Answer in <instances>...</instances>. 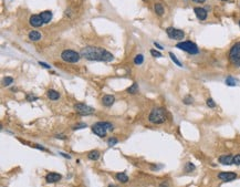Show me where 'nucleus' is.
I'll return each instance as SVG.
<instances>
[{
    "instance_id": "nucleus-8",
    "label": "nucleus",
    "mask_w": 240,
    "mask_h": 187,
    "mask_svg": "<svg viewBox=\"0 0 240 187\" xmlns=\"http://www.w3.org/2000/svg\"><path fill=\"white\" fill-rule=\"evenodd\" d=\"M92 132L94 133L95 135H97V136L100 137H105L106 134H107V130L101 124V122H97V123H95V124L92 125Z\"/></svg>"
},
{
    "instance_id": "nucleus-7",
    "label": "nucleus",
    "mask_w": 240,
    "mask_h": 187,
    "mask_svg": "<svg viewBox=\"0 0 240 187\" xmlns=\"http://www.w3.org/2000/svg\"><path fill=\"white\" fill-rule=\"evenodd\" d=\"M74 110L78 114L80 115H91L94 113V109L91 106L83 104V103H78L74 105Z\"/></svg>"
},
{
    "instance_id": "nucleus-23",
    "label": "nucleus",
    "mask_w": 240,
    "mask_h": 187,
    "mask_svg": "<svg viewBox=\"0 0 240 187\" xmlns=\"http://www.w3.org/2000/svg\"><path fill=\"white\" fill-rule=\"evenodd\" d=\"M169 56H170V59L173 60V62L175 63L176 66H183V64H181V62H180V61L178 60V59H177V56H176L175 54L173 53V52H169Z\"/></svg>"
},
{
    "instance_id": "nucleus-28",
    "label": "nucleus",
    "mask_w": 240,
    "mask_h": 187,
    "mask_svg": "<svg viewBox=\"0 0 240 187\" xmlns=\"http://www.w3.org/2000/svg\"><path fill=\"white\" fill-rule=\"evenodd\" d=\"M12 82H13V79L11 78V76H6L5 80H4V84H5L6 86L10 85V84H12Z\"/></svg>"
},
{
    "instance_id": "nucleus-36",
    "label": "nucleus",
    "mask_w": 240,
    "mask_h": 187,
    "mask_svg": "<svg viewBox=\"0 0 240 187\" xmlns=\"http://www.w3.org/2000/svg\"><path fill=\"white\" fill-rule=\"evenodd\" d=\"M194 2H196V4H204L206 0H193Z\"/></svg>"
},
{
    "instance_id": "nucleus-32",
    "label": "nucleus",
    "mask_w": 240,
    "mask_h": 187,
    "mask_svg": "<svg viewBox=\"0 0 240 187\" xmlns=\"http://www.w3.org/2000/svg\"><path fill=\"white\" fill-rule=\"evenodd\" d=\"M84 127H86V124H84V123H81V124H78V125L73 126V131L80 130V128H84Z\"/></svg>"
},
{
    "instance_id": "nucleus-42",
    "label": "nucleus",
    "mask_w": 240,
    "mask_h": 187,
    "mask_svg": "<svg viewBox=\"0 0 240 187\" xmlns=\"http://www.w3.org/2000/svg\"><path fill=\"white\" fill-rule=\"evenodd\" d=\"M239 25H240V20H239Z\"/></svg>"
},
{
    "instance_id": "nucleus-40",
    "label": "nucleus",
    "mask_w": 240,
    "mask_h": 187,
    "mask_svg": "<svg viewBox=\"0 0 240 187\" xmlns=\"http://www.w3.org/2000/svg\"><path fill=\"white\" fill-rule=\"evenodd\" d=\"M109 187H119V186H116V185H113V184H111V185H109Z\"/></svg>"
},
{
    "instance_id": "nucleus-1",
    "label": "nucleus",
    "mask_w": 240,
    "mask_h": 187,
    "mask_svg": "<svg viewBox=\"0 0 240 187\" xmlns=\"http://www.w3.org/2000/svg\"><path fill=\"white\" fill-rule=\"evenodd\" d=\"M81 56L89 61H104L110 62L114 59L112 53L99 47H85L81 50Z\"/></svg>"
},
{
    "instance_id": "nucleus-18",
    "label": "nucleus",
    "mask_w": 240,
    "mask_h": 187,
    "mask_svg": "<svg viewBox=\"0 0 240 187\" xmlns=\"http://www.w3.org/2000/svg\"><path fill=\"white\" fill-rule=\"evenodd\" d=\"M100 156H101V154H100V152L99 151H91L89 154H88V158L89 159H91V161H97L99 158H100Z\"/></svg>"
},
{
    "instance_id": "nucleus-6",
    "label": "nucleus",
    "mask_w": 240,
    "mask_h": 187,
    "mask_svg": "<svg viewBox=\"0 0 240 187\" xmlns=\"http://www.w3.org/2000/svg\"><path fill=\"white\" fill-rule=\"evenodd\" d=\"M166 33L169 37L170 39H174V40H183L185 38V32L180 29H176L173 27H169L166 29Z\"/></svg>"
},
{
    "instance_id": "nucleus-31",
    "label": "nucleus",
    "mask_w": 240,
    "mask_h": 187,
    "mask_svg": "<svg viewBox=\"0 0 240 187\" xmlns=\"http://www.w3.org/2000/svg\"><path fill=\"white\" fill-rule=\"evenodd\" d=\"M234 164L237 165V166L240 165V154H237V155L234 156Z\"/></svg>"
},
{
    "instance_id": "nucleus-17",
    "label": "nucleus",
    "mask_w": 240,
    "mask_h": 187,
    "mask_svg": "<svg viewBox=\"0 0 240 187\" xmlns=\"http://www.w3.org/2000/svg\"><path fill=\"white\" fill-rule=\"evenodd\" d=\"M29 39H30L31 41H38L41 39V33L39 32V31H30L29 32Z\"/></svg>"
},
{
    "instance_id": "nucleus-16",
    "label": "nucleus",
    "mask_w": 240,
    "mask_h": 187,
    "mask_svg": "<svg viewBox=\"0 0 240 187\" xmlns=\"http://www.w3.org/2000/svg\"><path fill=\"white\" fill-rule=\"evenodd\" d=\"M40 16H41V18H42V20H43L44 23L50 22L51 19H52V12H51V11H43V12H41L40 13Z\"/></svg>"
},
{
    "instance_id": "nucleus-25",
    "label": "nucleus",
    "mask_w": 240,
    "mask_h": 187,
    "mask_svg": "<svg viewBox=\"0 0 240 187\" xmlns=\"http://www.w3.org/2000/svg\"><path fill=\"white\" fill-rule=\"evenodd\" d=\"M143 61H144V56H142V54H137V56L134 58V63L137 64V66L142 64V63H143Z\"/></svg>"
},
{
    "instance_id": "nucleus-30",
    "label": "nucleus",
    "mask_w": 240,
    "mask_h": 187,
    "mask_svg": "<svg viewBox=\"0 0 240 187\" xmlns=\"http://www.w3.org/2000/svg\"><path fill=\"white\" fill-rule=\"evenodd\" d=\"M150 54L154 56V58H162V53H160V51H156V50H150Z\"/></svg>"
},
{
    "instance_id": "nucleus-27",
    "label": "nucleus",
    "mask_w": 240,
    "mask_h": 187,
    "mask_svg": "<svg viewBox=\"0 0 240 187\" xmlns=\"http://www.w3.org/2000/svg\"><path fill=\"white\" fill-rule=\"evenodd\" d=\"M183 102H184V104H186V105H189V104H191V103L194 102V100H193V97H191L190 95H187L184 97Z\"/></svg>"
},
{
    "instance_id": "nucleus-39",
    "label": "nucleus",
    "mask_w": 240,
    "mask_h": 187,
    "mask_svg": "<svg viewBox=\"0 0 240 187\" xmlns=\"http://www.w3.org/2000/svg\"><path fill=\"white\" fill-rule=\"evenodd\" d=\"M61 155H63V157H65V158H69V159L71 158V156L69 155V154H64V153H61Z\"/></svg>"
},
{
    "instance_id": "nucleus-12",
    "label": "nucleus",
    "mask_w": 240,
    "mask_h": 187,
    "mask_svg": "<svg viewBox=\"0 0 240 187\" xmlns=\"http://www.w3.org/2000/svg\"><path fill=\"white\" fill-rule=\"evenodd\" d=\"M62 176L61 174H58V173H49L47 176H45V182L48 184H53V183L59 182Z\"/></svg>"
},
{
    "instance_id": "nucleus-4",
    "label": "nucleus",
    "mask_w": 240,
    "mask_h": 187,
    "mask_svg": "<svg viewBox=\"0 0 240 187\" xmlns=\"http://www.w3.org/2000/svg\"><path fill=\"white\" fill-rule=\"evenodd\" d=\"M176 47L180 49V50L185 51L189 54H198L199 53V49L198 47L196 46L194 42L191 41H181V42H178Z\"/></svg>"
},
{
    "instance_id": "nucleus-29",
    "label": "nucleus",
    "mask_w": 240,
    "mask_h": 187,
    "mask_svg": "<svg viewBox=\"0 0 240 187\" xmlns=\"http://www.w3.org/2000/svg\"><path fill=\"white\" fill-rule=\"evenodd\" d=\"M206 103H207V105L209 106V107H211V109H214V107H216V103L215 101L211 99V97H208L207 99V101H206Z\"/></svg>"
},
{
    "instance_id": "nucleus-5",
    "label": "nucleus",
    "mask_w": 240,
    "mask_h": 187,
    "mask_svg": "<svg viewBox=\"0 0 240 187\" xmlns=\"http://www.w3.org/2000/svg\"><path fill=\"white\" fill-rule=\"evenodd\" d=\"M81 54L73 50H64L61 53V59L68 63H76L80 61Z\"/></svg>"
},
{
    "instance_id": "nucleus-19",
    "label": "nucleus",
    "mask_w": 240,
    "mask_h": 187,
    "mask_svg": "<svg viewBox=\"0 0 240 187\" xmlns=\"http://www.w3.org/2000/svg\"><path fill=\"white\" fill-rule=\"evenodd\" d=\"M116 179H117L119 182L125 184V183L128 182V176L126 175L125 173H117V174H116Z\"/></svg>"
},
{
    "instance_id": "nucleus-35",
    "label": "nucleus",
    "mask_w": 240,
    "mask_h": 187,
    "mask_svg": "<svg viewBox=\"0 0 240 187\" xmlns=\"http://www.w3.org/2000/svg\"><path fill=\"white\" fill-rule=\"evenodd\" d=\"M35 148H38V150H41V151H44V152H47V148H44L43 146H40V145H35Z\"/></svg>"
},
{
    "instance_id": "nucleus-13",
    "label": "nucleus",
    "mask_w": 240,
    "mask_h": 187,
    "mask_svg": "<svg viewBox=\"0 0 240 187\" xmlns=\"http://www.w3.org/2000/svg\"><path fill=\"white\" fill-rule=\"evenodd\" d=\"M218 162L222 165H226V166H229L231 164H234V155L231 154H228V155H222L218 158Z\"/></svg>"
},
{
    "instance_id": "nucleus-22",
    "label": "nucleus",
    "mask_w": 240,
    "mask_h": 187,
    "mask_svg": "<svg viewBox=\"0 0 240 187\" xmlns=\"http://www.w3.org/2000/svg\"><path fill=\"white\" fill-rule=\"evenodd\" d=\"M137 90H138V84H137V83H133V85H131L126 91H127V93H130V94H135L136 92H137Z\"/></svg>"
},
{
    "instance_id": "nucleus-10",
    "label": "nucleus",
    "mask_w": 240,
    "mask_h": 187,
    "mask_svg": "<svg viewBox=\"0 0 240 187\" xmlns=\"http://www.w3.org/2000/svg\"><path fill=\"white\" fill-rule=\"evenodd\" d=\"M194 11H195L196 17L199 19L200 21H204L207 19V16H208V12L206 10L205 8H200V7H196L194 8Z\"/></svg>"
},
{
    "instance_id": "nucleus-20",
    "label": "nucleus",
    "mask_w": 240,
    "mask_h": 187,
    "mask_svg": "<svg viewBox=\"0 0 240 187\" xmlns=\"http://www.w3.org/2000/svg\"><path fill=\"white\" fill-rule=\"evenodd\" d=\"M154 10H155L156 15L158 16H163L164 15V6L162 5V4H155L154 5Z\"/></svg>"
},
{
    "instance_id": "nucleus-21",
    "label": "nucleus",
    "mask_w": 240,
    "mask_h": 187,
    "mask_svg": "<svg viewBox=\"0 0 240 187\" xmlns=\"http://www.w3.org/2000/svg\"><path fill=\"white\" fill-rule=\"evenodd\" d=\"M195 169H196L195 165H194L193 163H190V162L186 163L185 166H184V172L185 173H191V172H194Z\"/></svg>"
},
{
    "instance_id": "nucleus-3",
    "label": "nucleus",
    "mask_w": 240,
    "mask_h": 187,
    "mask_svg": "<svg viewBox=\"0 0 240 187\" xmlns=\"http://www.w3.org/2000/svg\"><path fill=\"white\" fill-rule=\"evenodd\" d=\"M229 61L231 64L240 66V42H236L229 50Z\"/></svg>"
},
{
    "instance_id": "nucleus-33",
    "label": "nucleus",
    "mask_w": 240,
    "mask_h": 187,
    "mask_svg": "<svg viewBox=\"0 0 240 187\" xmlns=\"http://www.w3.org/2000/svg\"><path fill=\"white\" fill-rule=\"evenodd\" d=\"M27 100H28V101H35V100H38V97H37V96L31 95V94H29V95L27 96Z\"/></svg>"
},
{
    "instance_id": "nucleus-24",
    "label": "nucleus",
    "mask_w": 240,
    "mask_h": 187,
    "mask_svg": "<svg viewBox=\"0 0 240 187\" xmlns=\"http://www.w3.org/2000/svg\"><path fill=\"white\" fill-rule=\"evenodd\" d=\"M236 83H237V81H236V79H234L232 76H228V78L226 79V84L228 86H236Z\"/></svg>"
},
{
    "instance_id": "nucleus-2",
    "label": "nucleus",
    "mask_w": 240,
    "mask_h": 187,
    "mask_svg": "<svg viewBox=\"0 0 240 187\" xmlns=\"http://www.w3.org/2000/svg\"><path fill=\"white\" fill-rule=\"evenodd\" d=\"M148 121L153 124H163L166 121V111L163 107H154L150 113Z\"/></svg>"
},
{
    "instance_id": "nucleus-34",
    "label": "nucleus",
    "mask_w": 240,
    "mask_h": 187,
    "mask_svg": "<svg viewBox=\"0 0 240 187\" xmlns=\"http://www.w3.org/2000/svg\"><path fill=\"white\" fill-rule=\"evenodd\" d=\"M39 64H40V66H42L43 68H45V69H50V68H51L49 64H47V63H44V62H41V61L39 62Z\"/></svg>"
},
{
    "instance_id": "nucleus-41",
    "label": "nucleus",
    "mask_w": 240,
    "mask_h": 187,
    "mask_svg": "<svg viewBox=\"0 0 240 187\" xmlns=\"http://www.w3.org/2000/svg\"><path fill=\"white\" fill-rule=\"evenodd\" d=\"M221 1H228V0H221Z\"/></svg>"
},
{
    "instance_id": "nucleus-14",
    "label": "nucleus",
    "mask_w": 240,
    "mask_h": 187,
    "mask_svg": "<svg viewBox=\"0 0 240 187\" xmlns=\"http://www.w3.org/2000/svg\"><path fill=\"white\" fill-rule=\"evenodd\" d=\"M115 102L114 95H110V94H106L102 97V104L105 106H112L113 103Z\"/></svg>"
},
{
    "instance_id": "nucleus-38",
    "label": "nucleus",
    "mask_w": 240,
    "mask_h": 187,
    "mask_svg": "<svg viewBox=\"0 0 240 187\" xmlns=\"http://www.w3.org/2000/svg\"><path fill=\"white\" fill-rule=\"evenodd\" d=\"M154 46H155L156 48H158V49H160V50H162V49H163V47L160 46V44H158V43H157V42H154Z\"/></svg>"
},
{
    "instance_id": "nucleus-37",
    "label": "nucleus",
    "mask_w": 240,
    "mask_h": 187,
    "mask_svg": "<svg viewBox=\"0 0 240 187\" xmlns=\"http://www.w3.org/2000/svg\"><path fill=\"white\" fill-rule=\"evenodd\" d=\"M158 187H169V186H168V184H167V183L164 182V183H162V184H160Z\"/></svg>"
},
{
    "instance_id": "nucleus-26",
    "label": "nucleus",
    "mask_w": 240,
    "mask_h": 187,
    "mask_svg": "<svg viewBox=\"0 0 240 187\" xmlns=\"http://www.w3.org/2000/svg\"><path fill=\"white\" fill-rule=\"evenodd\" d=\"M117 143H119V140H117L116 137H111V138H109V141H107V145H109V147H113L115 144H117Z\"/></svg>"
},
{
    "instance_id": "nucleus-15",
    "label": "nucleus",
    "mask_w": 240,
    "mask_h": 187,
    "mask_svg": "<svg viewBox=\"0 0 240 187\" xmlns=\"http://www.w3.org/2000/svg\"><path fill=\"white\" fill-rule=\"evenodd\" d=\"M47 96H48L50 100H52V101H56V100L60 97V93L58 91H55V90H53V89H51V90H49V91L47 92Z\"/></svg>"
},
{
    "instance_id": "nucleus-11",
    "label": "nucleus",
    "mask_w": 240,
    "mask_h": 187,
    "mask_svg": "<svg viewBox=\"0 0 240 187\" xmlns=\"http://www.w3.org/2000/svg\"><path fill=\"white\" fill-rule=\"evenodd\" d=\"M29 23H30L32 27L38 28V27H41V25H43L44 22H43V20H42V18H41L40 15H35V16H31L30 17V19H29Z\"/></svg>"
},
{
    "instance_id": "nucleus-9",
    "label": "nucleus",
    "mask_w": 240,
    "mask_h": 187,
    "mask_svg": "<svg viewBox=\"0 0 240 187\" xmlns=\"http://www.w3.org/2000/svg\"><path fill=\"white\" fill-rule=\"evenodd\" d=\"M218 178L222 182H231L237 178V174L234 172H221L218 174Z\"/></svg>"
}]
</instances>
